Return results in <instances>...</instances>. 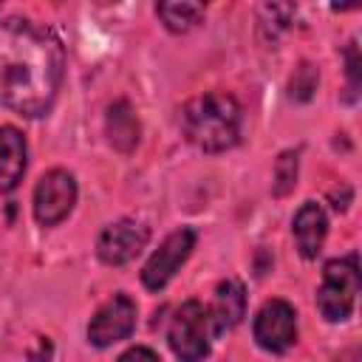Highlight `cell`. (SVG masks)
Returning a JSON list of instances; mask_svg holds the SVG:
<instances>
[{"instance_id": "4fadbf2b", "label": "cell", "mask_w": 362, "mask_h": 362, "mask_svg": "<svg viewBox=\"0 0 362 362\" xmlns=\"http://www.w3.org/2000/svg\"><path fill=\"white\" fill-rule=\"evenodd\" d=\"M105 127H107V139L116 150L122 153H130L136 144H139V119L130 107L127 99H119L107 107V119H105Z\"/></svg>"}, {"instance_id": "52a82bcc", "label": "cell", "mask_w": 362, "mask_h": 362, "mask_svg": "<svg viewBox=\"0 0 362 362\" xmlns=\"http://www.w3.org/2000/svg\"><path fill=\"white\" fill-rule=\"evenodd\" d=\"M255 342L269 354H286L297 342V311L286 300H266L252 322Z\"/></svg>"}, {"instance_id": "7c38bea8", "label": "cell", "mask_w": 362, "mask_h": 362, "mask_svg": "<svg viewBox=\"0 0 362 362\" xmlns=\"http://www.w3.org/2000/svg\"><path fill=\"white\" fill-rule=\"evenodd\" d=\"M25 164H28L25 136L17 127L3 124L0 127V195L20 187L25 175Z\"/></svg>"}, {"instance_id": "ac0fdd59", "label": "cell", "mask_w": 362, "mask_h": 362, "mask_svg": "<svg viewBox=\"0 0 362 362\" xmlns=\"http://www.w3.org/2000/svg\"><path fill=\"white\" fill-rule=\"evenodd\" d=\"M116 362H161V356H158L153 348H147V345H133V348H127Z\"/></svg>"}, {"instance_id": "8fae6325", "label": "cell", "mask_w": 362, "mask_h": 362, "mask_svg": "<svg viewBox=\"0 0 362 362\" xmlns=\"http://www.w3.org/2000/svg\"><path fill=\"white\" fill-rule=\"evenodd\" d=\"M206 311H209V322H212V334L215 337H223L226 331H232L246 314V291H243V286L238 280L218 283L212 305H206Z\"/></svg>"}, {"instance_id": "8992f818", "label": "cell", "mask_w": 362, "mask_h": 362, "mask_svg": "<svg viewBox=\"0 0 362 362\" xmlns=\"http://www.w3.org/2000/svg\"><path fill=\"white\" fill-rule=\"evenodd\" d=\"M192 249H195V229L181 226V229L170 232V235L161 240V246L147 257V263H144V269H141V283H144V288L161 291V288L175 277V272L187 263V257L192 255Z\"/></svg>"}, {"instance_id": "30bf717a", "label": "cell", "mask_w": 362, "mask_h": 362, "mask_svg": "<svg viewBox=\"0 0 362 362\" xmlns=\"http://www.w3.org/2000/svg\"><path fill=\"white\" fill-rule=\"evenodd\" d=\"M291 232H294V243H297V252L305 257V260H314L325 243V235H328V218H325V209L317 204V201H305L297 212H294V221H291Z\"/></svg>"}, {"instance_id": "7a4b0ae2", "label": "cell", "mask_w": 362, "mask_h": 362, "mask_svg": "<svg viewBox=\"0 0 362 362\" xmlns=\"http://www.w3.org/2000/svg\"><path fill=\"white\" fill-rule=\"evenodd\" d=\"M243 107L226 90L192 96L181 107V130L189 144L204 153H223L240 141Z\"/></svg>"}, {"instance_id": "277c9868", "label": "cell", "mask_w": 362, "mask_h": 362, "mask_svg": "<svg viewBox=\"0 0 362 362\" xmlns=\"http://www.w3.org/2000/svg\"><path fill=\"white\" fill-rule=\"evenodd\" d=\"M212 322L209 311L198 300H187L170 320L167 328V342L170 351L181 362H204L209 356V342H212Z\"/></svg>"}, {"instance_id": "9a60e30c", "label": "cell", "mask_w": 362, "mask_h": 362, "mask_svg": "<svg viewBox=\"0 0 362 362\" xmlns=\"http://www.w3.org/2000/svg\"><path fill=\"white\" fill-rule=\"evenodd\" d=\"M300 150H286L280 153V158L274 161V181H272V192L277 198H286L294 184H297V167H300Z\"/></svg>"}, {"instance_id": "2e32d148", "label": "cell", "mask_w": 362, "mask_h": 362, "mask_svg": "<svg viewBox=\"0 0 362 362\" xmlns=\"http://www.w3.org/2000/svg\"><path fill=\"white\" fill-rule=\"evenodd\" d=\"M317 82H320V71L311 62H300L288 79V96L294 102H308L317 90Z\"/></svg>"}, {"instance_id": "e0dca14e", "label": "cell", "mask_w": 362, "mask_h": 362, "mask_svg": "<svg viewBox=\"0 0 362 362\" xmlns=\"http://www.w3.org/2000/svg\"><path fill=\"white\" fill-rule=\"evenodd\" d=\"M345 71H348V90H351V102L356 99V88H359V48H356V42H351L348 48H345Z\"/></svg>"}, {"instance_id": "5bb4252c", "label": "cell", "mask_w": 362, "mask_h": 362, "mask_svg": "<svg viewBox=\"0 0 362 362\" xmlns=\"http://www.w3.org/2000/svg\"><path fill=\"white\" fill-rule=\"evenodd\" d=\"M156 14L161 17L164 28L173 31V34H187L192 28L201 25L206 8L204 3H158L156 6Z\"/></svg>"}, {"instance_id": "9c48e42d", "label": "cell", "mask_w": 362, "mask_h": 362, "mask_svg": "<svg viewBox=\"0 0 362 362\" xmlns=\"http://www.w3.org/2000/svg\"><path fill=\"white\" fill-rule=\"evenodd\" d=\"M150 240V229L141 221L122 218L107 223L96 238V255L107 266H124L130 263Z\"/></svg>"}, {"instance_id": "3957f363", "label": "cell", "mask_w": 362, "mask_h": 362, "mask_svg": "<svg viewBox=\"0 0 362 362\" xmlns=\"http://www.w3.org/2000/svg\"><path fill=\"white\" fill-rule=\"evenodd\" d=\"M359 294V257L356 252L334 257L322 269V283L317 288V308L328 322H345L356 305Z\"/></svg>"}, {"instance_id": "6da1fadb", "label": "cell", "mask_w": 362, "mask_h": 362, "mask_svg": "<svg viewBox=\"0 0 362 362\" xmlns=\"http://www.w3.org/2000/svg\"><path fill=\"white\" fill-rule=\"evenodd\" d=\"M65 76V45L28 17L0 20V105L25 119L45 116Z\"/></svg>"}, {"instance_id": "ba28073f", "label": "cell", "mask_w": 362, "mask_h": 362, "mask_svg": "<svg viewBox=\"0 0 362 362\" xmlns=\"http://www.w3.org/2000/svg\"><path fill=\"white\" fill-rule=\"evenodd\" d=\"M136 328V303L127 294H113L105 300L88 322V342L96 348H110L127 339Z\"/></svg>"}, {"instance_id": "5b68a950", "label": "cell", "mask_w": 362, "mask_h": 362, "mask_svg": "<svg viewBox=\"0 0 362 362\" xmlns=\"http://www.w3.org/2000/svg\"><path fill=\"white\" fill-rule=\"evenodd\" d=\"M76 192H79L76 178L68 170H62V167L48 170L34 187V218H37V223L40 226L62 223L71 215L74 204H76Z\"/></svg>"}]
</instances>
